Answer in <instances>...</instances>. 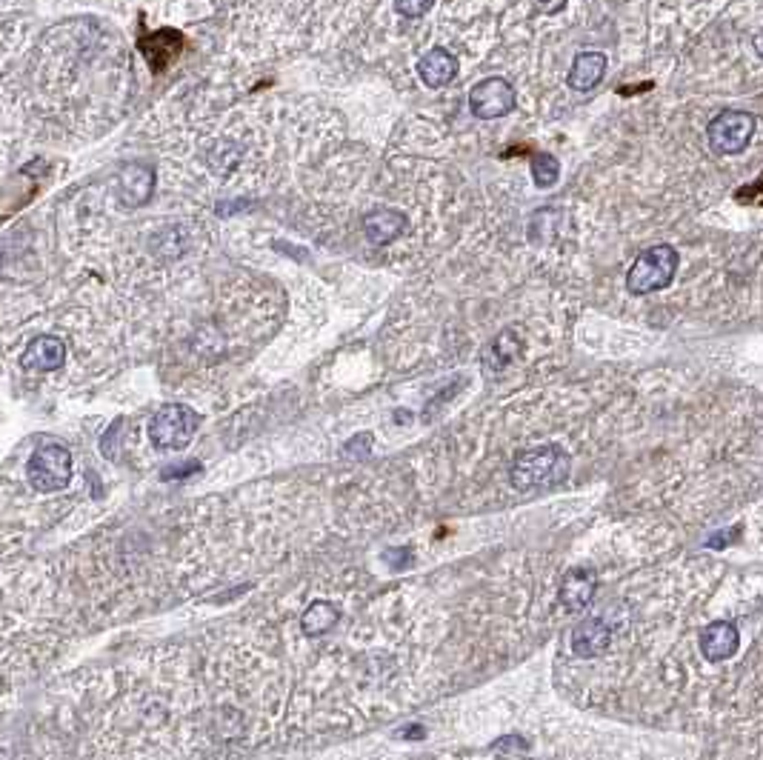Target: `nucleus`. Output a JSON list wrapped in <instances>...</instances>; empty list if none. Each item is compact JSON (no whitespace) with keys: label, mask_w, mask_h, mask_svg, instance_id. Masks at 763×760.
I'll return each mask as SVG.
<instances>
[{"label":"nucleus","mask_w":763,"mask_h":760,"mask_svg":"<svg viewBox=\"0 0 763 760\" xmlns=\"http://www.w3.org/2000/svg\"><path fill=\"white\" fill-rule=\"evenodd\" d=\"M395 9H398V15H403V18H421V15H426L432 9V3L429 0L426 3H406V0H401V3H395Z\"/></svg>","instance_id":"nucleus-19"},{"label":"nucleus","mask_w":763,"mask_h":760,"mask_svg":"<svg viewBox=\"0 0 763 760\" xmlns=\"http://www.w3.org/2000/svg\"><path fill=\"white\" fill-rule=\"evenodd\" d=\"M612 640V623L606 618H586L572 632V649L581 658H595Z\"/></svg>","instance_id":"nucleus-10"},{"label":"nucleus","mask_w":763,"mask_h":760,"mask_svg":"<svg viewBox=\"0 0 763 760\" xmlns=\"http://www.w3.org/2000/svg\"><path fill=\"white\" fill-rule=\"evenodd\" d=\"M418 75H421V80L429 89H441L446 83H452V78L458 75V60H455L452 52L435 46V49H429L418 60Z\"/></svg>","instance_id":"nucleus-13"},{"label":"nucleus","mask_w":763,"mask_h":760,"mask_svg":"<svg viewBox=\"0 0 763 760\" xmlns=\"http://www.w3.org/2000/svg\"><path fill=\"white\" fill-rule=\"evenodd\" d=\"M369 449H372V435L366 432V435H358V438L349 440V443L343 446V455H349V458H366Z\"/></svg>","instance_id":"nucleus-18"},{"label":"nucleus","mask_w":763,"mask_h":760,"mask_svg":"<svg viewBox=\"0 0 763 760\" xmlns=\"http://www.w3.org/2000/svg\"><path fill=\"white\" fill-rule=\"evenodd\" d=\"M338 618H341V612H338V606H335V603H329V600H315V603L303 612V618H301L303 635H309V638L326 635V632L338 623Z\"/></svg>","instance_id":"nucleus-15"},{"label":"nucleus","mask_w":763,"mask_h":760,"mask_svg":"<svg viewBox=\"0 0 763 760\" xmlns=\"http://www.w3.org/2000/svg\"><path fill=\"white\" fill-rule=\"evenodd\" d=\"M738 646H741L738 626L729 623V620H715V623H709L701 632V652L709 663L729 660L738 652Z\"/></svg>","instance_id":"nucleus-8"},{"label":"nucleus","mask_w":763,"mask_h":760,"mask_svg":"<svg viewBox=\"0 0 763 760\" xmlns=\"http://www.w3.org/2000/svg\"><path fill=\"white\" fill-rule=\"evenodd\" d=\"M606 75V55L603 52H581L572 60V69L566 75L569 89L575 92H592Z\"/></svg>","instance_id":"nucleus-14"},{"label":"nucleus","mask_w":763,"mask_h":760,"mask_svg":"<svg viewBox=\"0 0 763 760\" xmlns=\"http://www.w3.org/2000/svg\"><path fill=\"white\" fill-rule=\"evenodd\" d=\"M192 472H201V463L198 460H192L189 466H172V469H166L163 472V478L166 480H175V478H186V475H192Z\"/></svg>","instance_id":"nucleus-20"},{"label":"nucleus","mask_w":763,"mask_h":760,"mask_svg":"<svg viewBox=\"0 0 763 760\" xmlns=\"http://www.w3.org/2000/svg\"><path fill=\"white\" fill-rule=\"evenodd\" d=\"M752 46H755L758 58H763V32H758V35H755V40H752Z\"/></svg>","instance_id":"nucleus-21"},{"label":"nucleus","mask_w":763,"mask_h":760,"mask_svg":"<svg viewBox=\"0 0 763 760\" xmlns=\"http://www.w3.org/2000/svg\"><path fill=\"white\" fill-rule=\"evenodd\" d=\"M155 169L149 163H126L118 172V200L129 209H138V206H146L152 192H155Z\"/></svg>","instance_id":"nucleus-7"},{"label":"nucleus","mask_w":763,"mask_h":760,"mask_svg":"<svg viewBox=\"0 0 763 760\" xmlns=\"http://www.w3.org/2000/svg\"><path fill=\"white\" fill-rule=\"evenodd\" d=\"M63 363H66V346L55 335H41V338L32 340L21 358V366L35 369V372H55Z\"/></svg>","instance_id":"nucleus-9"},{"label":"nucleus","mask_w":763,"mask_h":760,"mask_svg":"<svg viewBox=\"0 0 763 760\" xmlns=\"http://www.w3.org/2000/svg\"><path fill=\"white\" fill-rule=\"evenodd\" d=\"M403 229H406V215L398 209H375L363 218V232L375 246H389L392 240L401 238Z\"/></svg>","instance_id":"nucleus-12"},{"label":"nucleus","mask_w":763,"mask_h":760,"mask_svg":"<svg viewBox=\"0 0 763 760\" xmlns=\"http://www.w3.org/2000/svg\"><path fill=\"white\" fill-rule=\"evenodd\" d=\"M598 589V575L592 569H572L561 580V603L569 612H581L586 609Z\"/></svg>","instance_id":"nucleus-11"},{"label":"nucleus","mask_w":763,"mask_h":760,"mask_svg":"<svg viewBox=\"0 0 763 760\" xmlns=\"http://www.w3.org/2000/svg\"><path fill=\"white\" fill-rule=\"evenodd\" d=\"M198 423H201V418H198L195 409H189L183 403H166L149 418L146 435L152 440V446L161 449V452H181L189 446Z\"/></svg>","instance_id":"nucleus-3"},{"label":"nucleus","mask_w":763,"mask_h":760,"mask_svg":"<svg viewBox=\"0 0 763 760\" xmlns=\"http://www.w3.org/2000/svg\"><path fill=\"white\" fill-rule=\"evenodd\" d=\"M26 480L35 492H63L72 480V452L63 443H41L26 460Z\"/></svg>","instance_id":"nucleus-4"},{"label":"nucleus","mask_w":763,"mask_h":760,"mask_svg":"<svg viewBox=\"0 0 763 760\" xmlns=\"http://www.w3.org/2000/svg\"><path fill=\"white\" fill-rule=\"evenodd\" d=\"M558 175H561V166H558V160L552 158V155H535L532 158V180L541 186V189H549L552 183H558Z\"/></svg>","instance_id":"nucleus-17"},{"label":"nucleus","mask_w":763,"mask_h":760,"mask_svg":"<svg viewBox=\"0 0 763 760\" xmlns=\"http://www.w3.org/2000/svg\"><path fill=\"white\" fill-rule=\"evenodd\" d=\"M518 349H521V346H518L515 332H503V335H498L495 343L489 346V355H486V360H492V366H495V369H503L509 360L518 355Z\"/></svg>","instance_id":"nucleus-16"},{"label":"nucleus","mask_w":763,"mask_h":760,"mask_svg":"<svg viewBox=\"0 0 763 760\" xmlns=\"http://www.w3.org/2000/svg\"><path fill=\"white\" fill-rule=\"evenodd\" d=\"M566 475H569V458H566V452H563L561 446H555V443H546V446H535L529 452H521L518 458L512 460V469H509L512 486L521 489V492H529L535 486L561 483Z\"/></svg>","instance_id":"nucleus-1"},{"label":"nucleus","mask_w":763,"mask_h":760,"mask_svg":"<svg viewBox=\"0 0 763 760\" xmlns=\"http://www.w3.org/2000/svg\"><path fill=\"white\" fill-rule=\"evenodd\" d=\"M515 109V89L506 78H486L469 92V112L481 120H495Z\"/></svg>","instance_id":"nucleus-6"},{"label":"nucleus","mask_w":763,"mask_h":760,"mask_svg":"<svg viewBox=\"0 0 763 760\" xmlns=\"http://www.w3.org/2000/svg\"><path fill=\"white\" fill-rule=\"evenodd\" d=\"M755 126H758L755 115L741 112V109H729V112H721L718 118L709 120L706 138H709L712 152H718V155H741L755 135Z\"/></svg>","instance_id":"nucleus-5"},{"label":"nucleus","mask_w":763,"mask_h":760,"mask_svg":"<svg viewBox=\"0 0 763 760\" xmlns=\"http://www.w3.org/2000/svg\"><path fill=\"white\" fill-rule=\"evenodd\" d=\"M678 272V252L669 246V243H661V246H652L641 252L632 269L626 272V289L632 295H652V292H661L666 289L672 278Z\"/></svg>","instance_id":"nucleus-2"}]
</instances>
